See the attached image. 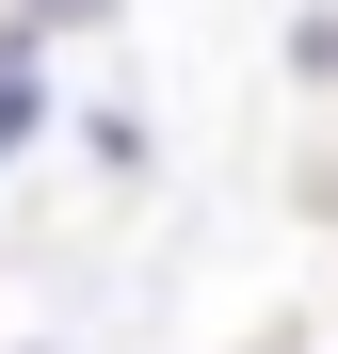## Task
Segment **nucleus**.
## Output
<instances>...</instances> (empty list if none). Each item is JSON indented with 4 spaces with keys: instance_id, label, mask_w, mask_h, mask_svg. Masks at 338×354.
<instances>
[{
    "instance_id": "nucleus-1",
    "label": "nucleus",
    "mask_w": 338,
    "mask_h": 354,
    "mask_svg": "<svg viewBox=\"0 0 338 354\" xmlns=\"http://www.w3.org/2000/svg\"><path fill=\"white\" fill-rule=\"evenodd\" d=\"M32 129V48H0V145Z\"/></svg>"
}]
</instances>
